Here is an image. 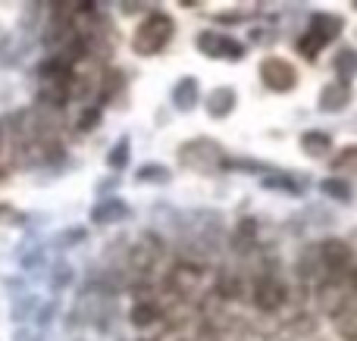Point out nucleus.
Segmentation results:
<instances>
[{
    "label": "nucleus",
    "mask_w": 357,
    "mask_h": 341,
    "mask_svg": "<svg viewBox=\"0 0 357 341\" xmlns=\"http://www.w3.org/2000/svg\"><path fill=\"white\" fill-rule=\"evenodd\" d=\"M135 182H142V185H163V182H169V169L160 166V163H144L135 173Z\"/></svg>",
    "instance_id": "2eb2a0df"
},
{
    "label": "nucleus",
    "mask_w": 357,
    "mask_h": 341,
    "mask_svg": "<svg viewBox=\"0 0 357 341\" xmlns=\"http://www.w3.org/2000/svg\"><path fill=\"white\" fill-rule=\"evenodd\" d=\"M260 81H264L270 91L282 94V91H291V88L298 85V72L289 60H282V56H266V60L260 63Z\"/></svg>",
    "instance_id": "7ed1b4c3"
},
{
    "label": "nucleus",
    "mask_w": 357,
    "mask_h": 341,
    "mask_svg": "<svg viewBox=\"0 0 357 341\" xmlns=\"http://www.w3.org/2000/svg\"><path fill=\"white\" fill-rule=\"evenodd\" d=\"M342 29H345V22H342L339 16H329V13H317L314 19H310V35L317 38L320 44H329L335 41V38L342 35Z\"/></svg>",
    "instance_id": "6e6552de"
},
{
    "label": "nucleus",
    "mask_w": 357,
    "mask_h": 341,
    "mask_svg": "<svg viewBox=\"0 0 357 341\" xmlns=\"http://www.w3.org/2000/svg\"><path fill=\"white\" fill-rule=\"evenodd\" d=\"M323 191H326L329 198L342 200V204H348V200H351V185H348L345 179H326V182H323Z\"/></svg>",
    "instance_id": "f3484780"
},
{
    "label": "nucleus",
    "mask_w": 357,
    "mask_h": 341,
    "mask_svg": "<svg viewBox=\"0 0 357 341\" xmlns=\"http://www.w3.org/2000/svg\"><path fill=\"white\" fill-rule=\"evenodd\" d=\"M178 160H182V166L195 169V173H201V175H210V173H216V169L229 166V160L222 157V148L216 141H210V138H195L191 144H182Z\"/></svg>",
    "instance_id": "f03ea898"
},
{
    "label": "nucleus",
    "mask_w": 357,
    "mask_h": 341,
    "mask_svg": "<svg viewBox=\"0 0 357 341\" xmlns=\"http://www.w3.org/2000/svg\"><path fill=\"white\" fill-rule=\"evenodd\" d=\"M235 104H238V94H235L232 88H216L207 100V113L213 119H226L229 113L235 110Z\"/></svg>",
    "instance_id": "9d476101"
},
{
    "label": "nucleus",
    "mask_w": 357,
    "mask_h": 341,
    "mask_svg": "<svg viewBox=\"0 0 357 341\" xmlns=\"http://www.w3.org/2000/svg\"><path fill=\"white\" fill-rule=\"evenodd\" d=\"M351 169H357V144H351V148H345L339 157H335L333 163V173H351Z\"/></svg>",
    "instance_id": "a211bd4d"
},
{
    "label": "nucleus",
    "mask_w": 357,
    "mask_h": 341,
    "mask_svg": "<svg viewBox=\"0 0 357 341\" xmlns=\"http://www.w3.org/2000/svg\"><path fill=\"white\" fill-rule=\"evenodd\" d=\"M197 279H201V269L197 267H176L173 276H169V285H178L182 292H188Z\"/></svg>",
    "instance_id": "dca6fc26"
},
{
    "label": "nucleus",
    "mask_w": 357,
    "mask_h": 341,
    "mask_svg": "<svg viewBox=\"0 0 357 341\" xmlns=\"http://www.w3.org/2000/svg\"><path fill=\"white\" fill-rule=\"evenodd\" d=\"M126 160H129V138H119L116 150L110 154V166H113V169H123Z\"/></svg>",
    "instance_id": "6ab92c4d"
},
{
    "label": "nucleus",
    "mask_w": 357,
    "mask_h": 341,
    "mask_svg": "<svg viewBox=\"0 0 357 341\" xmlns=\"http://www.w3.org/2000/svg\"><path fill=\"white\" fill-rule=\"evenodd\" d=\"M354 10H357V3H354Z\"/></svg>",
    "instance_id": "4be33fe9"
},
{
    "label": "nucleus",
    "mask_w": 357,
    "mask_h": 341,
    "mask_svg": "<svg viewBox=\"0 0 357 341\" xmlns=\"http://www.w3.org/2000/svg\"><path fill=\"white\" fill-rule=\"evenodd\" d=\"M173 31H176V22L169 13H148V16L138 22L135 29V38H132V50L138 56H154L173 41Z\"/></svg>",
    "instance_id": "f257e3e1"
},
{
    "label": "nucleus",
    "mask_w": 357,
    "mask_h": 341,
    "mask_svg": "<svg viewBox=\"0 0 357 341\" xmlns=\"http://www.w3.org/2000/svg\"><path fill=\"white\" fill-rule=\"evenodd\" d=\"M264 185H266V188H282V191L298 194V185H295L291 179H264Z\"/></svg>",
    "instance_id": "412c9836"
},
{
    "label": "nucleus",
    "mask_w": 357,
    "mask_h": 341,
    "mask_svg": "<svg viewBox=\"0 0 357 341\" xmlns=\"http://www.w3.org/2000/svg\"><path fill=\"white\" fill-rule=\"evenodd\" d=\"M126 216H129V207H126L119 198H104L91 213V219L94 223H100V225L104 223H119V219H126Z\"/></svg>",
    "instance_id": "9b49d317"
},
{
    "label": "nucleus",
    "mask_w": 357,
    "mask_h": 341,
    "mask_svg": "<svg viewBox=\"0 0 357 341\" xmlns=\"http://www.w3.org/2000/svg\"><path fill=\"white\" fill-rule=\"evenodd\" d=\"M98 119H100V110H98V106H91V110H85V113H82V119H79V129H82V132L94 129V125H98Z\"/></svg>",
    "instance_id": "aec40b11"
},
{
    "label": "nucleus",
    "mask_w": 357,
    "mask_h": 341,
    "mask_svg": "<svg viewBox=\"0 0 357 341\" xmlns=\"http://www.w3.org/2000/svg\"><path fill=\"white\" fill-rule=\"evenodd\" d=\"M320 254H323V263H326V269H333V273H345V269L351 267V248H348L345 241H339V238H329V241H323Z\"/></svg>",
    "instance_id": "0eeeda50"
},
{
    "label": "nucleus",
    "mask_w": 357,
    "mask_h": 341,
    "mask_svg": "<svg viewBox=\"0 0 357 341\" xmlns=\"http://www.w3.org/2000/svg\"><path fill=\"white\" fill-rule=\"evenodd\" d=\"M285 285L282 279H276V276H264V279L254 285V304L260 307V310H279V307L285 304Z\"/></svg>",
    "instance_id": "39448f33"
},
{
    "label": "nucleus",
    "mask_w": 357,
    "mask_h": 341,
    "mask_svg": "<svg viewBox=\"0 0 357 341\" xmlns=\"http://www.w3.org/2000/svg\"><path fill=\"white\" fill-rule=\"evenodd\" d=\"M351 97H354L351 85L335 79V81H329V85L320 91V110L323 113H339V110H345V106L351 104Z\"/></svg>",
    "instance_id": "423d86ee"
},
{
    "label": "nucleus",
    "mask_w": 357,
    "mask_h": 341,
    "mask_svg": "<svg viewBox=\"0 0 357 341\" xmlns=\"http://www.w3.org/2000/svg\"><path fill=\"white\" fill-rule=\"evenodd\" d=\"M157 319H160V307L151 304V301H142V304L132 307V326H138V329H144V326H154Z\"/></svg>",
    "instance_id": "4468645a"
},
{
    "label": "nucleus",
    "mask_w": 357,
    "mask_h": 341,
    "mask_svg": "<svg viewBox=\"0 0 357 341\" xmlns=\"http://www.w3.org/2000/svg\"><path fill=\"white\" fill-rule=\"evenodd\" d=\"M195 104H197V79L195 75H185V79H178L176 88H173V106L182 113H188V110H195Z\"/></svg>",
    "instance_id": "1a4fd4ad"
},
{
    "label": "nucleus",
    "mask_w": 357,
    "mask_h": 341,
    "mask_svg": "<svg viewBox=\"0 0 357 341\" xmlns=\"http://www.w3.org/2000/svg\"><path fill=\"white\" fill-rule=\"evenodd\" d=\"M301 148L307 157H323L329 148H333V138L326 132H304L301 135Z\"/></svg>",
    "instance_id": "ddd939ff"
},
{
    "label": "nucleus",
    "mask_w": 357,
    "mask_h": 341,
    "mask_svg": "<svg viewBox=\"0 0 357 341\" xmlns=\"http://www.w3.org/2000/svg\"><path fill=\"white\" fill-rule=\"evenodd\" d=\"M197 50H201L204 56H213V60H241V56H245V44H238L229 35H220V31H213V29L197 35Z\"/></svg>",
    "instance_id": "20e7f679"
},
{
    "label": "nucleus",
    "mask_w": 357,
    "mask_h": 341,
    "mask_svg": "<svg viewBox=\"0 0 357 341\" xmlns=\"http://www.w3.org/2000/svg\"><path fill=\"white\" fill-rule=\"evenodd\" d=\"M335 72H339V81L351 85V79L357 75V50L354 47H342L339 54H335Z\"/></svg>",
    "instance_id": "f8f14e48"
}]
</instances>
